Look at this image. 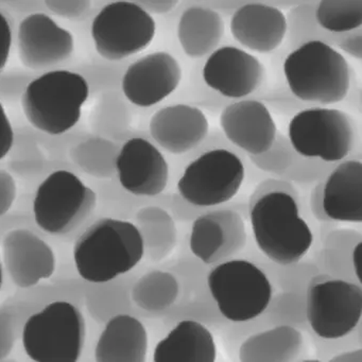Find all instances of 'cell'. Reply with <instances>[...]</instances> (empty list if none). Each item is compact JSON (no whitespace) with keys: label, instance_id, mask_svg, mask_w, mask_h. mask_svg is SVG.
I'll use <instances>...</instances> for the list:
<instances>
[{"label":"cell","instance_id":"6da1fadb","mask_svg":"<svg viewBox=\"0 0 362 362\" xmlns=\"http://www.w3.org/2000/svg\"><path fill=\"white\" fill-rule=\"evenodd\" d=\"M144 251L143 235L134 224L105 218L76 241L74 260L82 279L107 283L132 270L143 258Z\"/></svg>","mask_w":362,"mask_h":362},{"label":"cell","instance_id":"7a4b0ae2","mask_svg":"<svg viewBox=\"0 0 362 362\" xmlns=\"http://www.w3.org/2000/svg\"><path fill=\"white\" fill-rule=\"evenodd\" d=\"M90 95V84L82 74L52 69L29 81L21 105L33 128L48 135H61L81 119L82 107Z\"/></svg>","mask_w":362,"mask_h":362},{"label":"cell","instance_id":"3957f363","mask_svg":"<svg viewBox=\"0 0 362 362\" xmlns=\"http://www.w3.org/2000/svg\"><path fill=\"white\" fill-rule=\"evenodd\" d=\"M250 220L260 251L281 266L300 262L313 245V232L300 217L296 198L286 190H269L254 198Z\"/></svg>","mask_w":362,"mask_h":362},{"label":"cell","instance_id":"277c9868","mask_svg":"<svg viewBox=\"0 0 362 362\" xmlns=\"http://www.w3.org/2000/svg\"><path fill=\"white\" fill-rule=\"evenodd\" d=\"M283 69L292 95L305 103L332 105L349 94L351 73L346 59L319 40L290 52Z\"/></svg>","mask_w":362,"mask_h":362},{"label":"cell","instance_id":"5b68a950","mask_svg":"<svg viewBox=\"0 0 362 362\" xmlns=\"http://www.w3.org/2000/svg\"><path fill=\"white\" fill-rule=\"evenodd\" d=\"M86 341V322L71 303L57 300L31 315L23 329V345L37 362H76Z\"/></svg>","mask_w":362,"mask_h":362},{"label":"cell","instance_id":"8992f818","mask_svg":"<svg viewBox=\"0 0 362 362\" xmlns=\"http://www.w3.org/2000/svg\"><path fill=\"white\" fill-rule=\"evenodd\" d=\"M156 33L153 16L131 0H114L103 6L90 26L95 49L107 62H119L144 52Z\"/></svg>","mask_w":362,"mask_h":362},{"label":"cell","instance_id":"52a82bcc","mask_svg":"<svg viewBox=\"0 0 362 362\" xmlns=\"http://www.w3.org/2000/svg\"><path fill=\"white\" fill-rule=\"evenodd\" d=\"M207 285L221 315L233 322L259 317L272 298L268 277L247 260L220 262L209 272Z\"/></svg>","mask_w":362,"mask_h":362},{"label":"cell","instance_id":"ba28073f","mask_svg":"<svg viewBox=\"0 0 362 362\" xmlns=\"http://www.w3.org/2000/svg\"><path fill=\"white\" fill-rule=\"evenodd\" d=\"M97 194L75 173L57 170L37 188L33 213L37 226L52 235H64L81 226L96 209Z\"/></svg>","mask_w":362,"mask_h":362},{"label":"cell","instance_id":"9c48e42d","mask_svg":"<svg viewBox=\"0 0 362 362\" xmlns=\"http://www.w3.org/2000/svg\"><path fill=\"white\" fill-rule=\"evenodd\" d=\"M288 136L296 153L324 162L346 158L354 144L351 118L344 112L326 107L303 110L291 118Z\"/></svg>","mask_w":362,"mask_h":362},{"label":"cell","instance_id":"30bf717a","mask_svg":"<svg viewBox=\"0 0 362 362\" xmlns=\"http://www.w3.org/2000/svg\"><path fill=\"white\" fill-rule=\"evenodd\" d=\"M245 181L240 158L226 149L205 152L186 167L177 183L184 200L196 206H216L232 200Z\"/></svg>","mask_w":362,"mask_h":362},{"label":"cell","instance_id":"8fae6325","mask_svg":"<svg viewBox=\"0 0 362 362\" xmlns=\"http://www.w3.org/2000/svg\"><path fill=\"white\" fill-rule=\"evenodd\" d=\"M362 315L359 285L327 279L313 281L307 292V319L313 332L323 339L342 338L355 329Z\"/></svg>","mask_w":362,"mask_h":362},{"label":"cell","instance_id":"7c38bea8","mask_svg":"<svg viewBox=\"0 0 362 362\" xmlns=\"http://www.w3.org/2000/svg\"><path fill=\"white\" fill-rule=\"evenodd\" d=\"M18 54L29 71H43L62 64L75 52V37L48 13L29 14L18 25Z\"/></svg>","mask_w":362,"mask_h":362},{"label":"cell","instance_id":"4fadbf2b","mask_svg":"<svg viewBox=\"0 0 362 362\" xmlns=\"http://www.w3.org/2000/svg\"><path fill=\"white\" fill-rule=\"evenodd\" d=\"M181 80V65L175 57L152 52L129 65L122 78V94L136 107H153L175 92Z\"/></svg>","mask_w":362,"mask_h":362},{"label":"cell","instance_id":"5bb4252c","mask_svg":"<svg viewBox=\"0 0 362 362\" xmlns=\"http://www.w3.org/2000/svg\"><path fill=\"white\" fill-rule=\"evenodd\" d=\"M115 170L122 188L137 197L158 196L168 183V163L156 146L141 137L122 145Z\"/></svg>","mask_w":362,"mask_h":362},{"label":"cell","instance_id":"9a60e30c","mask_svg":"<svg viewBox=\"0 0 362 362\" xmlns=\"http://www.w3.org/2000/svg\"><path fill=\"white\" fill-rule=\"evenodd\" d=\"M202 77L209 88L222 96L243 99L259 88L264 67L253 54L234 46H224L209 54Z\"/></svg>","mask_w":362,"mask_h":362},{"label":"cell","instance_id":"2e32d148","mask_svg":"<svg viewBox=\"0 0 362 362\" xmlns=\"http://www.w3.org/2000/svg\"><path fill=\"white\" fill-rule=\"evenodd\" d=\"M247 245L245 222L237 211L221 209L197 218L189 247L204 264H220L243 251Z\"/></svg>","mask_w":362,"mask_h":362},{"label":"cell","instance_id":"e0dca14e","mask_svg":"<svg viewBox=\"0 0 362 362\" xmlns=\"http://www.w3.org/2000/svg\"><path fill=\"white\" fill-rule=\"evenodd\" d=\"M220 126L228 141L251 156L266 153L276 139L274 119L257 100H239L224 107Z\"/></svg>","mask_w":362,"mask_h":362},{"label":"cell","instance_id":"ac0fdd59","mask_svg":"<svg viewBox=\"0 0 362 362\" xmlns=\"http://www.w3.org/2000/svg\"><path fill=\"white\" fill-rule=\"evenodd\" d=\"M4 262L12 281L21 288H30L49 279L56 270L52 247L30 230H13L3 241Z\"/></svg>","mask_w":362,"mask_h":362},{"label":"cell","instance_id":"d6986e66","mask_svg":"<svg viewBox=\"0 0 362 362\" xmlns=\"http://www.w3.org/2000/svg\"><path fill=\"white\" fill-rule=\"evenodd\" d=\"M285 14L266 4H245L233 13L230 30L235 41L251 52L270 54L287 33Z\"/></svg>","mask_w":362,"mask_h":362},{"label":"cell","instance_id":"ffe728a7","mask_svg":"<svg viewBox=\"0 0 362 362\" xmlns=\"http://www.w3.org/2000/svg\"><path fill=\"white\" fill-rule=\"evenodd\" d=\"M152 139L169 153L183 154L202 143L209 120L198 107L173 105L158 110L150 120Z\"/></svg>","mask_w":362,"mask_h":362},{"label":"cell","instance_id":"44dd1931","mask_svg":"<svg viewBox=\"0 0 362 362\" xmlns=\"http://www.w3.org/2000/svg\"><path fill=\"white\" fill-rule=\"evenodd\" d=\"M323 211L336 221L362 222V163H341L326 180Z\"/></svg>","mask_w":362,"mask_h":362},{"label":"cell","instance_id":"7402d4cb","mask_svg":"<svg viewBox=\"0 0 362 362\" xmlns=\"http://www.w3.org/2000/svg\"><path fill=\"white\" fill-rule=\"evenodd\" d=\"M148 349V334L141 321L128 315L112 317L97 343L98 362H143Z\"/></svg>","mask_w":362,"mask_h":362},{"label":"cell","instance_id":"603a6c76","mask_svg":"<svg viewBox=\"0 0 362 362\" xmlns=\"http://www.w3.org/2000/svg\"><path fill=\"white\" fill-rule=\"evenodd\" d=\"M217 356L211 332L199 322H180L154 349L156 362H214Z\"/></svg>","mask_w":362,"mask_h":362},{"label":"cell","instance_id":"cb8c5ba5","mask_svg":"<svg viewBox=\"0 0 362 362\" xmlns=\"http://www.w3.org/2000/svg\"><path fill=\"white\" fill-rule=\"evenodd\" d=\"M224 35V22L219 13L202 7L183 12L177 25V39L189 58L198 59L215 49Z\"/></svg>","mask_w":362,"mask_h":362},{"label":"cell","instance_id":"d4e9b609","mask_svg":"<svg viewBox=\"0 0 362 362\" xmlns=\"http://www.w3.org/2000/svg\"><path fill=\"white\" fill-rule=\"evenodd\" d=\"M302 334L291 326H279L250 337L240 347L241 361H289L302 346Z\"/></svg>","mask_w":362,"mask_h":362},{"label":"cell","instance_id":"484cf974","mask_svg":"<svg viewBox=\"0 0 362 362\" xmlns=\"http://www.w3.org/2000/svg\"><path fill=\"white\" fill-rule=\"evenodd\" d=\"M315 21L324 30L349 33L362 25V0H320Z\"/></svg>","mask_w":362,"mask_h":362},{"label":"cell","instance_id":"4316f807","mask_svg":"<svg viewBox=\"0 0 362 362\" xmlns=\"http://www.w3.org/2000/svg\"><path fill=\"white\" fill-rule=\"evenodd\" d=\"M115 147L111 141L93 137L71 149V158L84 173L96 177H107L115 169Z\"/></svg>","mask_w":362,"mask_h":362},{"label":"cell","instance_id":"83f0119b","mask_svg":"<svg viewBox=\"0 0 362 362\" xmlns=\"http://www.w3.org/2000/svg\"><path fill=\"white\" fill-rule=\"evenodd\" d=\"M49 13L64 20H83L92 9L93 0H43Z\"/></svg>","mask_w":362,"mask_h":362},{"label":"cell","instance_id":"f1b7e54d","mask_svg":"<svg viewBox=\"0 0 362 362\" xmlns=\"http://www.w3.org/2000/svg\"><path fill=\"white\" fill-rule=\"evenodd\" d=\"M16 340V320L13 315L0 309V360L6 359L13 349Z\"/></svg>","mask_w":362,"mask_h":362},{"label":"cell","instance_id":"f546056e","mask_svg":"<svg viewBox=\"0 0 362 362\" xmlns=\"http://www.w3.org/2000/svg\"><path fill=\"white\" fill-rule=\"evenodd\" d=\"M18 194V186L11 173L0 169V217L6 215L13 205Z\"/></svg>","mask_w":362,"mask_h":362},{"label":"cell","instance_id":"4dcf8cb0","mask_svg":"<svg viewBox=\"0 0 362 362\" xmlns=\"http://www.w3.org/2000/svg\"><path fill=\"white\" fill-rule=\"evenodd\" d=\"M13 42V30L9 18L0 10V75L7 66Z\"/></svg>","mask_w":362,"mask_h":362},{"label":"cell","instance_id":"1f68e13d","mask_svg":"<svg viewBox=\"0 0 362 362\" xmlns=\"http://www.w3.org/2000/svg\"><path fill=\"white\" fill-rule=\"evenodd\" d=\"M14 144V131L5 107L0 101V160L11 151Z\"/></svg>","mask_w":362,"mask_h":362},{"label":"cell","instance_id":"d6a6232c","mask_svg":"<svg viewBox=\"0 0 362 362\" xmlns=\"http://www.w3.org/2000/svg\"><path fill=\"white\" fill-rule=\"evenodd\" d=\"M7 5L13 11L18 12V13L26 14V16L40 13V12L49 13L46 9L45 5H44L43 0H16V1H12V3L7 4Z\"/></svg>","mask_w":362,"mask_h":362},{"label":"cell","instance_id":"836d02e7","mask_svg":"<svg viewBox=\"0 0 362 362\" xmlns=\"http://www.w3.org/2000/svg\"><path fill=\"white\" fill-rule=\"evenodd\" d=\"M131 1L141 6L150 14L166 13L177 4V0H131Z\"/></svg>","mask_w":362,"mask_h":362},{"label":"cell","instance_id":"e575fe53","mask_svg":"<svg viewBox=\"0 0 362 362\" xmlns=\"http://www.w3.org/2000/svg\"><path fill=\"white\" fill-rule=\"evenodd\" d=\"M361 245L362 243H359L357 245H356L355 249H354L353 252V262H354V268H355L356 274H357L358 279L360 281H361V274H360V262H361Z\"/></svg>","mask_w":362,"mask_h":362},{"label":"cell","instance_id":"d590c367","mask_svg":"<svg viewBox=\"0 0 362 362\" xmlns=\"http://www.w3.org/2000/svg\"><path fill=\"white\" fill-rule=\"evenodd\" d=\"M1 285H3V267L0 264V288H1Z\"/></svg>","mask_w":362,"mask_h":362},{"label":"cell","instance_id":"8d00e7d4","mask_svg":"<svg viewBox=\"0 0 362 362\" xmlns=\"http://www.w3.org/2000/svg\"><path fill=\"white\" fill-rule=\"evenodd\" d=\"M12 1H16V0H0V4H5V5H7V4L12 3Z\"/></svg>","mask_w":362,"mask_h":362}]
</instances>
